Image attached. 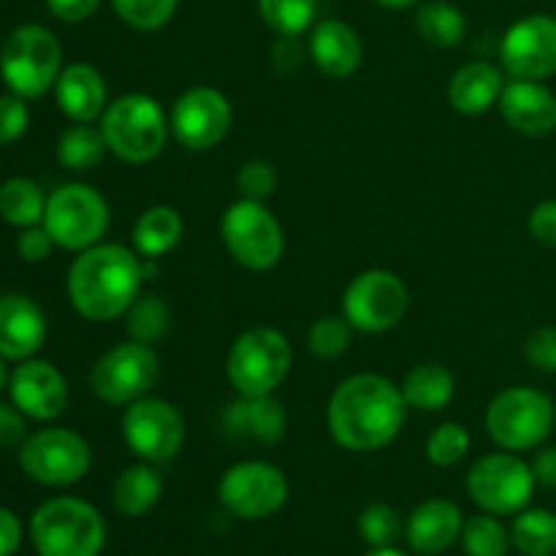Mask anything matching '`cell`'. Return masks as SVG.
Returning a JSON list of instances; mask_svg holds the SVG:
<instances>
[{
  "label": "cell",
  "instance_id": "obj_1",
  "mask_svg": "<svg viewBox=\"0 0 556 556\" xmlns=\"http://www.w3.org/2000/svg\"><path fill=\"white\" fill-rule=\"evenodd\" d=\"M407 416L402 389L378 372L342 380L326 407V424L337 445L353 454H372L394 443Z\"/></svg>",
  "mask_w": 556,
  "mask_h": 556
},
{
  "label": "cell",
  "instance_id": "obj_2",
  "mask_svg": "<svg viewBox=\"0 0 556 556\" xmlns=\"http://www.w3.org/2000/svg\"><path fill=\"white\" fill-rule=\"evenodd\" d=\"M141 255L117 242H98L81 250L68 269V299L81 318L92 324L125 318L141 296Z\"/></svg>",
  "mask_w": 556,
  "mask_h": 556
},
{
  "label": "cell",
  "instance_id": "obj_3",
  "mask_svg": "<svg viewBox=\"0 0 556 556\" xmlns=\"http://www.w3.org/2000/svg\"><path fill=\"white\" fill-rule=\"evenodd\" d=\"M30 538L38 556H98L106 546V521L87 500L54 497L33 514Z\"/></svg>",
  "mask_w": 556,
  "mask_h": 556
},
{
  "label": "cell",
  "instance_id": "obj_4",
  "mask_svg": "<svg viewBox=\"0 0 556 556\" xmlns=\"http://www.w3.org/2000/svg\"><path fill=\"white\" fill-rule=\"evenodd\" d=\"M101 134L112 155L141 166L161 155L172 125L155 98L144 92H128L106 106L101 117Z\"/></svg>",
  "mask_w": 556,
  "mask_h": 556
},
{
  "label": "cell",
  "instance_id": "obj_5",
  "mask_svg": "<svg viewBox=\"0 0 556 556\" xmlns=\"http://www.w3.org/2000/svg\"><path fill=\"white\" fill-rule=\"evenodd\" d=\"M63 71V47L58 36L41 25H20L0 47V76L20 98H41L54 90Z\"/></svg>",
  "mask_w": 556,
  "mask_h": 556
},
{
  "label": "cell",
  "instance_id": "obj_6",
  "mask_svg": "<svg viewBox=\"0 0 556 556\" xmlns=\"http://www.w3.org/2000/svg\"><path fill=\"white\" fill-rule=\"evenodd\" d=\"M556 402L530 386L500 391L486 407V432L503 451H532L546 443L556 427Z\"/></svg>",
  "mask_w": 556,
  "mask_h": 556
},
{
  "label": "cell",
  "instance_id": "obj_7",
  "mask_svg": "<svg viewBox=\"0 0 556 556\" xmlns=\"http://www.w3.org/2000/svg\"><path fill=\"white\" fill-rule=\"evenodd\" d=\"M293 351L282 331L258 326L233 340L226 378L237 394H275L291 372Z\"/></svg>",
  "mask_w": 556,
  "mask_h": 556
},
{
  "label": "cell",
  "instance_id": "obj_8",
  "mask_svg": "<svg viewBox=\"0 0 556 556\" xmlns=\"http://www.w3.org/2000/svg\"><path fill=\"white\" fill-rule=\"evenodd\" d=\"M41 226L63 250H81L103 242L109 231V204L96 188L85 182L60 185L47 199Z\"/></svg>",
  "mask_w": 556,
  "mask_h": 556
},
{
  "label": "cell",
  "instance_id": "obj_9",
  "mask_svg": "<svg viewBox=\"0 0 556 556\" xmlns=\"http://www.w3.org/2000/svg\"><path fill=\"white\" fill-rule=\"evenodd\" d=\"M220 233L231 258L250 271L275 269L286 253L280 220L261 201H233L223 215Z\"/></svg>",
  "mask_w": 556,
  "mask_h": 556
},
{
  "label": "cell",
  "instance_id": "obj_10",
  "mask_svg": "<svg viewBox=\"0 0 556 556\" xmlns=\"http://www.w3.org/2000/svg\"><path fill=\"white\" fill-rule=\"evenodd\" d=\"M410 309L407 286L389 269H367L348 282L342 318L364 334H383L400 326Z\"/></svg>",
  "mask_w": 556,
  "mask_h": 556
},
{
  "label": "cell",
  "instance_id": "obj_11",
  "mask_svg": "<svg viewBox=\"0 0 556 556\" xmlns=\"http://www.w3.org/2000/svg\"><path fill=\"white\" fill-rule=\"evenodd\" d=\"M535 486L532 465L519 459L514 451L483 456L467 472V494L483 514L492 516L521 514L530 505Z\"/></svg>",
  "mask_w": 556,
  "mask_h": 556
},
{
  "label": "cell",
  "instance_id": "obj_12",
  "mask_svg": "<svg viewBox=\"0 0 556 556\" xmlns=\"http://www.w3.org/2000/svg\"><path fill=\"white\" fill-rule=\"evenodd\" d=\"M90 443L74 429H41L20 448L22 472L43 486H71L90 472Z\"/></svg>",
  "mask_w": 556,
  "mask_h": 556
},
{
  "label": "cell",
  "instance_id": "obj_13",
  "mask_svg": "<svg viewBox=\"0 0 556 556\" xmlns=\"http://www.w3.org/2000/svg\"><path fill=\"white\" fill-rule=\"evenodd\" d=\"M217 497L223 508L237 519H269L288 503V478L271 462H239L223 472Z\"/></svg>",
  "mask_w": 556,
  "mask_h": 556
},
{
  "label": "cell",
  "instance_id": "obj_14",
  "mask_svg": "<svg viewBox=\"0 0 556 556\" xmlns=\"http://www.w3.org/2000/svg\"><path fill=\"white\" fill-rule=\"evenodd\" d=\"M161 375V358L144 342H119L103 353L90 375L96 396L109 405H130L152 391Z\"/></svg>",
  "mask_w": 556,
  "mask_h": 556
},
{
  "label": "cell",
  "instance_id": "obj_15",
  "mask_svg": "<svg viewBox=\"0 0 556 556\" xmlns=\"http://www.w3.org/2000/svg\"><path fill=\"white\" fill-rule=\"evenodd\" d=\"M123 438L141 462L163 465L182 451L185 418L172 402L147 394L130 402L128 410H125Z\"/></svg>",
  "mask_w": 556,
  "mask_h": 556
},
{
  "label": "cell",
  "instance_id": "obj_16",
  "mask_svg": "<svg viewBox=\"0 0 556 556\" xmlns=\"http://www.w3.org/2000/svg\"><path fill=\"white\" fill-rule=\"evenodd\" d=\"M233 123L228 98L215 87H190L172 106V134L185 150L204 152L220 144Z\"/></svg>",
  "mask_w": 556,
  "mask_h": 556
},
{
  "label": "cell",
  "instance_id": "obj_17",
  "mask_svg": "<svg viewBox=\"0 0 556 556\" xmlns=\"http://www.w3.org/2000/svg\"><path fill=\"white\" fill-rule=\"evenodd\" d=\"M500 60L510 79L543 81L556 74V16L530 14L514 22L500 41Z\"/></svg>",
  "mask_w": 556,
  "mask_h": 556
},
{
  "label": "cell",
  "instance_id": "obj_18",
  "mask_svg": "<svg viewBox=\"0 0 556 556\" xmlns=\"http://www.w3.org/2000/svg\"><path fill=\"white\" fill-rule=\"evenodd\" d=\"M11 402L33 421H54L68 405V383L54 364L27 358L9 378Z\"/></svg>",
  "mask_w": 556,
  "mask_h": 556
},
{
  "label": "cell",
  "instance_id": "obj_19",
  "mask_svg": "<svg viewBox=\"0 0 556 556\" xmlns=\"http://www.w3.org/2000/svg\"><path fill=\"white\" fill-rule=\"evenodd\" d=\"M47 340V318L33 299L22 293L0 296V358L27 362Z\"/></svg>",
  "mask_w": 556,
  "mask_h": 556
},
{
  "label": "cell",
  "instance_id": "obj_20",
  "mask_svg": "<svg viewBox=\"0 0 556 556\" xmlns=\"http://www.w3.org/2000/svg\"><path fill=\"white\" fill-rule=\"evenodd\" d=\"M288 427L286 407L275 394H239L223 410V429L228 438L271 445L282 440Z\"/></svg>",
  "mask_w": 556,
  "mask_h": 556
},
{
  "label": "cell",
  "instance_id": "obj_21",
  "mask_svg": "<svg viewBox=\"0 0 556 556\" xmlns=\"http://www.w3.org/2000/svg\"><path fill=\"white\" fill-rule=\"evenodd\" d=\"M500 112L510 128L525 136H548L556 130V96L541 81H508L500 96Z\"/></svg>",
  "mask_w": 556,
  "mask_h": 556
},
{
  "label": "cell",
  "instance_id": "obj_22",
  "mask_svg": "<svg viewBox=\"0 0 556 556\" xmlns=\"http://www.w3.org/2000/svg\"><path fill=\"white\" fill-rule=\"evenodd\" d=\"M54 101L74 123H96L109 106V87L101 71L90 63H71L54 81Z\"/></svg>",
  "mask_w": 556,
  "mask_h": 556
},
{
  "label": "cell",
  "instance_id": "obj_23",
  "mask_svg": "<svg viewBox=\"0 0 556 556\" xmlns=\"http://www.w3.org/2000/svg\"><path fill=\"white\" fill-rule=\"evenodd\" d=\"M465 516L451 500H427L410 514L405 525V541L416 554H443L462 538Z\"/></svg>",
  "mask_w": 556,
  "mask_h": 556
},
{
  "label": "cell",
  "instance_id": "obj_24",
  "mask_svg": "<svg viewBox=\"0 0 556 556\" xmlns=\"http://www.w3.org/2000/svg\"><path fill=\"white\" fill-rule=\"evenodd\" d=\"M309 58L320 74L331 79H345L356 74L364 60V43L358 33L342 20L315 22L309 38Z\"/></svg>",
  "mask_w": 556,
  "mask_h": 556
},
{
  "label": "cell",
  "instance_id": "obj_25",
  "mask_svg": "<svg viewBox=\"0 0 556 556\" xmlns=\"http://www.w3.org/2000/svg\"><path fill=\"white\" fill-rule=\"evenodd\" d=\"M503 87L505 76L497 65L489 60H472L451 76L448 101L459 114L478 117V114L489 112L494 103H500Z\"/></svg>",
  "mask_w": 556,
  "mask_h": 556
},
{
  "label": "cell",
  "instance_id": "obj_26",
  "mask_svg": "<svg viewBox=\"0 0 556 556\" xmlns=\"http://www.w3.org/2000/svg\"><path fill=\"white\" fill-rule=\"evenodd\" d=\"M163 494V478L150 462H141V465H130L114 478L112 486V503L117 508L119 516H128V519H141V516L150 514L157 505Z\"/></svg>",
  "mask_w": 556,
  "mask_h": 556
},
{
  "label": "cell",
  "instance_id": "obj_27",
  "mask_svg": "<svg viewBox=\"0 0 556 556\" xmlns=\"http://www.w3.org/2000/svg\"><path fill=\"white\" fill-rule=\"evenodd\" d=\"M182 215H179L174 206L155 204L139 215L130 242H134V250L141 258L157 261L166 253H172V250L182 242Z\"/></svg>",
  "mask_w": 556,
  "mask_h": 556
},
{
  "label": "cell",
  "instance_id": "obj_28",
  "mask_svg": "<svg viewBox=\"0 0 556 556\" xmlns=\"http://www.w3.org/2000/svg\"><path fill=\"white\" fill-rule=\"evenodd\" d=\"M402 396L407 407L421 413H438L448 407L456 394V378L448 367L434 362L416 364L402 380Z\"/></svg>",
  "mask_w": 556,
  "mask_h": 556
},
{
  "label": "cell",
  "instance_id": "obj_29",
  "mask_svg": "<svg viewBox=\"0 0 556 556\" xmlns=\"http://www.w3.org/2000/svg\"><path fill=\"white\" fill-rule=\"evenodd\" d=\"M47 195L33 179L11 177L0 185V217L16 228H30L43 220Z\"/></svg>",
  "mask_w": 556,
  "mask_h": 556
},
{
  "label": "cell",
  "instance_id": "obj_30",
  "mask_svg": "<svg viewBox=\"0 0 556 556\" xmlns=\"http://www.w3.org/2000/svg\"><path fill=\"white\" fill-rule=\"evenodd\" d=\"M106 139L101 134V125L76 123L65 128L58 139V161L68 172H90L101 163L106 152Z\"/></svg>",
  "mask_w": 556,
  "mask_h": 556
},
{
  "label": "cell",
  "instance_id": "obj_31",
  "mask_svg": "<svg viewBox=\"0 0 556 556\" xmlns=\"http://www.w3.org/2000/svg\"><path fill=\"white\" fill-rule=\"evenodd\" d=\"M416 30L432 47L448 49L465 38L467 20L448 0H429L416 11Z\"/></svg>",
  "mask_w": 556,
  "mask_h": 556
},
{
  "label": "cell",
  "instance_id": "obj_32",
  "mask_svg": "<svg viewBox=\"0 0 556 556\" xmlns=\"http://www.w3.org/2000/svg\"><path fill=\"white\" fill-rule=\"evenodd\" d=\"M510 543L525 556H556V514L525 508L510 525Z\"/></svg>",
  "mask_w": 556,
  "mask_h": 556
},
{
  "label": "cell",
  "instance_id": "obj_33",
  "mask_svg": "<svg viewBox=\"0 0 556 556\" xmlns=\"http://www.w3.org/2000/svg\"><path fill=\"white\" fill-rule=\"evenodd\" d=\"M258 14L277 36L296 38L315 27L318 0H258Z\"/></svg>",
  "mask_w": 556,
  "mask_h": 556
},
{
  "label": "cell",
  "instance_id": "obj_34",
  "mask_svg": "<svg viewBox=\"0 0 556 556\" xmlns=\"http://www.w3.org/2000/svg\"><path fill=\"white\" fill-rule=\"evenodd\" d=\"M168 326H172V313L161 296H150V293L139 296L125 313V329H128L130 340L144 342V345L161 340Z\"/></svg>",
  "mask_w": 556,
  "mask_h": 556
},
{
  "label": "cell",
  "instance_id": "obj_35",
  "mask_svg": "<svg viewBox=\"0 0 556 556\" xmlns=\"http://www.w3.org/2000/svg\"><path fill=\"white\" fill-rule=\"evenodd\" d=\"M459 541L467 556H505L510 548V532L497 516L483 514L465 521Z\"/></svg>",
  "mask_w": 556,
  "mask_h": 556
},
{
  "label": "cell",
  "instance_id": "obj_36",
  "mask_svg": "<svg viewBox=\"0 0 556 556\" xmlns=\"http://www.w3.org/2000/svg\"><path fill=\"white\" fill-rule=\"evenodd\" d=\"M114 14L134 30H161L177 14L179 0H109Z\"/></svg>",
  "mask_w": 556,
  "mask_h": 556
},
{
  "label": "cell",
  "instance_id": "obj_37",
  "mask_svg": "<svg viewBox=\"0 0 556 556\" xmlns=\"http://www.w3.org/2000/svg\"><path fill=\"white\" fill-rule=\"evenodd\" d=\"M351 331L353 326L342 315H324L307 331L309 353L315 358H324V362L340 358L351 348Z\"/></svg>",
  "mask_w": 556,
  "mask_h": 556
},
{
  "label": "cell",
  "instance_id": "obj_38",
  "mask_svg": "<svg viewBox=\"0 0 556 556\" xmlns=\"http://www.w3.org/2000/svg\"><path fill=\"white\" fill-rule=\"evenodd\" d=\"M470 432H467L465 424L445 421L429 434L427 440V459L432 462L434 467H454L459 465L462 459L470 451Z\"/></svg>",
  "mask_w": 556,
  "mask_h": 556
},
{
  "label": "cell",
  "instance_id": "obj_39",
  "mask_svg": "<svg viewBox=\"0 0 556 556\" xmlns=\"http://www.w3.org/2000/svg\"><path fill=\"white\" fill-rule=\"evenodd\" d=\"M402 532L400 514L386 503H369L367 508L358 514V535L364 543L372 548L394 546V541Z\"/></svg>",
  "mask_w": 556,
  "mask_h": 556
},
{
  "label": "cell",
  "instance_id": "obj_40",
  "mask_svg": "<svg viewBox=\"0 0 556 556\" xmlns=\"http://www.w3.org/2000/svg\"><path fill=\"white\" fill-rule=\"evenodd\" d=\"M237 188L239 195L248 201H261L264 204L266 199H271L277 188V172L269 161H261V157H253V161L244 163L237 174Z\"/></svg>",
  "mask_w": 556,
  "mask_h": 556
},
{
  "label": "cell",
  "instance_id": "obj_41",
  "mask_svg": "<svg viewBox=\"0 0 556 556\" xmlns=\"http://www.w3.org/2000/svg\"><path fill=\"white\" fill-rule=\"evenodd\" d=\"M27 123H30V112H27L25 98L14 96V92L0 96V144L22 139Z\"/></svg>",
  "mask_w": 556,
  "mask_h": 556
},
{
  "label": "cell",
  "instance_id": "obj_42",
  "mask_svg": "<svg viewBox=\"0 0 556 556\" xmlns=\"http://www.w3.org/2000/svg\"><path fill=\"white\" fill-rule=\"evenodd\" d=\"M525 356L541 372H556V326L532 331L525 342Z\"/></svg>",
  "mask_w": 556,
  "mask_h": 556
},
{
  "label": "cell",
  "instance_id": "obj_43",
  "mask_svg": "<svg viewBox=\"0 0 556 556\" xmlns=\"http://www.w3.org/2000/svg\"><path fill=\"white\" fill-rule=\"evenodd\" d=\"M52 248H54V239L49 237V231L41 226V223L30 228H22L20 239H16V250H20V255L27 261V264L47 261L49 253H52Z\"/></svg>",
  "mask_w": 556,
  "mask_h": 556
},
{
  "label": "cell",
  "instance_id": "obj_44",
  "mask_svg": "<svg viewBox=\"0 0 556 556\" xmlns=\"http://www.w3.org/2000/svg\"><path fill=\"white\" fill-rule=\"evenodd\" d=\"M532 239L546 248H556V199L541 201L535 210L530 212V220H527Z\"/></svg>",
  "mask_w": 556,
  "mask_h": 556
},
{
  "label": "cell",
  "instance_id": "obj_45",
  "mask_svg": "<svg viewBox=\"0 0 556 556\" xmlns=\"http://www.w3.org/2000/svg\"><path fill=\"white\" fill-rule=\"evenodd\" d=\"M16 443H25V413L11 402H0V448H11Z\"/></svg>",
  "mask_w": 556,
  "mask_h": 556
},
{
  "label": "cell",
  "instance_id": "obj_46",
  "mask_svg": "<svg viewBox=\"0 0 556 556\" xmlns=\"http://www.w3.org/2000/svg\"><path fill=\"white\" fill-rule=\"evenodd\" d=\"M47 5L60 22H85L96 14L101 0H47Z\"/></svg>",
  "mask_w": 556,
  "mask_h": 556
},
{
  "label": "cell",
  "instance_id": "obj_47",
  "mask_svg": "<svg viewBox=\"0 0 556 556\" xmlns=\"http://www.w3.org/2000/svg\"><path fill=\"white\" fill-rule=\"evenodd\" d=\"M22 543V525L9 508H0V556H11Z\"/></svg>",
  "mask_w": 556,
  "mask_h": 556
},
{
  "label": "cell",
  "instance_id": "obj_48",
  "mask_svg": "<svg viewBox=\"0 0 556 556\" xmlns=\"http://www.w3.org/2000/svg\"><path fill=\"white\" fill-rule=\"evenodd\" d=\"M532 472L543 489H556V445L538 451L532 459Z\"/></svg>",
  "mask_w": 556,
  "mask_h": 556
},
{
  "label": "cell",
  "instance_id": "obj_49",
  "mask_svg": "<svg viewBox=\"0 0 556 556\" xmlns=\"http://www.w3.org/2000/svg\"><path fill=\"white\" fill-rule=\"evenodd\" d=\"M364 556H407V554L394 546H380V548H372V552H367Z\"/></svg>",
  "mask_w": 556,
  "mask_h": 556
},
{
  "label": "cell",
  "instance_id": "obj_50",
  "mask_svg": "<svg viewBox=\"0 0 556 556\" xmlns=\"http://www.w3.org/2000/svg\"><path fill=\"white\" fill-rule=\"evenodd\" d=\"M375 3L386 5V9H407V5H413L416 0H375Z\"/></svg>",
  "mask_w": 556,
  "mask_h": 556
},
{
  "label": "cell",
  "instance_id": "obj_51",
  "mask_svg": "<svg viewBox=\"0 0 556 556\" xmlns=\"http://www.w3.org/2000/svg\"><path fill=\"white\" fill-rule=\"evenodd\" d=\"M5 358H0V391H3L5 389V386H9V378H11V375H9V369H5Z\"/></svg>",
  "mask_w": 556,
  "mask_h": 556
},
{
  "label": "cell",
  "instance_id": "obj_52",
  "mask_svg": "<svg viewBox=\"0 0 556 556\" xmlns=\"http://www.w3.org/2000/svg\"><path fill=\"white\" fill-rule=\"evenodd\" d=\"M554 410H556V405H554Z\"/></svg>",
  "mask_w": 556,
  "mask_h": 556
}]
</instances>
